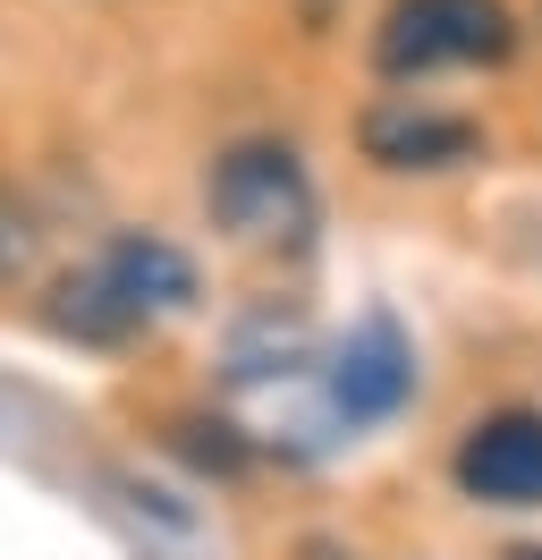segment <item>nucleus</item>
Returning a JSON list of instances; mask_svg holds the SVG:
<instances>
[{
	"label": "nucleus",
	"instance_id": "obj_1",
	"mask_svg": "<svg viewBox=\"0 0 542 560\" xmlns=\"http://www.w3.org/2000/svg\"><path fill=\"white\" fill-rule=\"evenodd\" d=\"M60 298H68V306H60L68 331H85V340H119V331H136V323H153V315H178V306L196 298V264H187L169 238L128 230V238L102 246V264L85 280H68Z\"/></svg>",
	"mask_w": 542,
	"mask_h": 560
},
{
	"label": "nucleus",
	"instance_id": "obj_2",
	"mask_svg": "<svg viewBox=\"0 0 542 560\" xmlns=\"http://www.w3.org/2000/svg\"><path fill=\"white\" fill-rule=\"evenodd\" d=\"M203 196L237 246H297L314 230V187H305V162L288 144H229L212 162Z\"/></svg>",
	"mask_w": 542,
	"mask_h": 560
},
{
	"label": "nucleus",
	"instance_id": "obj_3",
	"mask_svg": "<svg viewBox=\"0 0 542 560\" xmlns=\"http://www.w3.org/2000/svg\"><path fill=\"white\" fill-rule=\"evenodd\" d=\"M508 9L500 0H390L373 60L390 77L424 69H474V60H508Z\"/></svg>",
	"mask_w": 542,
	"mask_h": 560
},
{
	"label": "nucleus",
	"instance_id": "obj_4",
	"mask_svg": "<svg viewBox=\"0 0 542 560\" xmlns=\"http://www.w3.org/2000/svg\"><path fill=\"white\" fill-rule=\"evenodd\" d=\"M458 485L474 501H500V510H526L542 501V417L508 408V417H483L458 442Z\"/></svg>",
	"mask_w": 542,
	"mask_h": 560
},
{
	"label": "nucleus",
	"instance_id": "obj_5",
	"mask_svg": "<svg viewBox=\"0 0 542 560\" xmlns=\"http://www.w3.org/2000/svg\"><path fill=\"white\" fill-rule=\"evenodd\" d=\"M406 383H415V365H406V340H399V323H356L347 331V349H339L331 365V408L347 424H373V417H390L406 399Z\"/></svg>",
	"mask_w": 542,
	"mask_h": 560
},
{
	"label": "nucleus",
	"instance_id": "obj_6",
	"mask_svg": "<svg viewBox=\"0 0 542 560\" xmlns=\"http://www.w3.org/2000/svg\"><path fill=\"white\" fill-rule=\"evenodd\" d=\"M365 153L381 171H440V162H467L474 128L449 110H415V103H381L365 119Z\"/></svg>",
	"mask_w": 542,
	"mask_h": 560
},
{
	"label": "nucleus",
	"instance_id": "obj_7",
	"mask_svg": "<svg viewBox=\"0 0 542 560\" xmlns=\"http://www.w3.org/2000/svg\"><path fill=\"white\" fill-rule=\"evenodd\" d=\"M26 255H34V238H26V212L0 196V280H17L26 272Z\"/></svg>",
	"mask_w": 542,
	"mask_h": 560
},
{
	"label": "nucleus",
	"instance_id": "obj_8",
	"mask_svg": "<svg viewBox=\"0 0 542 560\" xmlns=\"http://www.w3.org/2000/svg\"><path fill=\"white\" fill-rule=\"evenodd\" d=\"M508 560H542V544H526V552H508Z\"/></svg>",
	"mask_w": 542,
	"mask_h": 560
}]
</instances>
